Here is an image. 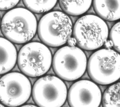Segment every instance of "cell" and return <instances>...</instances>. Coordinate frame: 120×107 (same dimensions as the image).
Here are the masks:
<instances>
[{"label": "cell", "instance_id": "cell-19", "mask_svg": "<svg viewBox=\"0 0 120 107\" xmlns=\"http://www.w3.org/2000/svg\"><path fill=\"white\" fill-rule=\"evenodd\" d=\"M20 107H38L35 105H25L22 106Z\"/></svg>", "mask_w": 120, "mask_h": 107}, {"label": "cell", "instance_id": "cell-5", "mask_svg": "<svg viewBox=\"0 0 120 107\" xmlns=\"http://www.w3.org/2000/svg\"><path fill=\"white\" fill-rule=\"evenodd\" d=\"M52 61L51 52L44 44L31 42L24 45L17 57L18 66L25 75L36 77L45 74L49 70Z\"/></svg>", "mask_w": 120, "mask_h": 107}, {"label": "cell", "instance_id": "cell-4", "mask_svg": "<svg viewBox=\"0 0 120 107\" xmlns=\"http://www.w3.org/2000/svg\"><path fill=\"white\" fill-rule=\"evenodd\" d=\"M88 73L95 82L108 85L120 77V55L112 49H101L94 52L87 65Z\"/></svg>", "mask_w": 120, "mask_h": 107}, {"label": "cell", "instance_id": "cell-17", "mask_svg": "<svg viewBox=\"0 0 120 107\" xmlns=\"http://www.w3.org/2000/svg\"><path fill=\"white\" fill-rule=\"evenodd\" d=\"M67 43L68 44V46H70V47L75 46V45L76 44V41H75V39L73 37H71L70 38H69L68 39V40L67 41Z\"/></svg>", "mask_w": 120, "mask_h": 107}, {"label": "cell", "instance_id": "cell-11", "mask_svg": "<svg viewBox=\"0 0 120 107\" xmlns=\"http://www.w3.org/2000/svg\"><path fill=\"white\" fill-rule=\"evenodd\" d=\"M98 16L109 21H114L120 18V0H94L92 2Z\"/></svg>", "mask_w": 120, "mask_h": 107}, {"label": "cell", "instance_id": "cell-7", "mask_svg": "<svg viewBox=\"0 0 120 107\" xmlns=\"http://www.w3.org/2000/svg\"><path fill=\"white\" fill-rule=\"evenodd\" d=\"M35 103L39 107H61L67 97V89L64 82L53 75L39 78L32 89Z\"/></svg>", "mask_w": 120, "mask_h": 107}, {"label": "cell", "instance_id": "cell-3", "mask_svg": "<svg viewBox=\"0 0 120 107\" xmlns=\"http://www.w3.org/2000/svg\"><path fill=\"white\" fill-rule=\"evenodd\" d=\"M73 25L65 13L53 11L46 13L40 19L38 27L41 41L50 47H58L65 44L71 37Z\"/></svg>", "mask_w": 120, "mask_h": 107}, {"label": "cell", "instance_id": "cell-14", "mask_svg": "<svg viewBox=\"0 0 120 107\" xmlns=\"http://www.w3.org/2000/svg\"><path fill=\"white\" fill-rule=\"evenodd\" d=\"M57 0H23L25 6L30 12L44 13L52 9L57 3Z\"/></svg>", "mask_w": 120, "mask_h": 107}, {"label": "cell", "instance_id": "cell-21", "mask_svg": "<svg viewBox=\"0 0 120 107\" xmlns=\"http://www.w3.org/2000/svg\"></svg>", "mask_w": 120, "mask_h": 107}, {"label": "cell", "instance_id": "cell-13", "mask_svg": "<svg viewBox=\"0 0 120 107\" xmlns=\"http://www.w3.org/2000/svg\"><path fill=\"white\" fill-rule=\"evenodd\" d=\"M103 107H120V82L108 87L102 97Z\"/></svg>", "mask_w": 120, "mask_h": 107}, {"label": "cell", "instance_id": "cell-8", "mask_svg": "<svg viewBox=\"0 0 120 107\" xmlns=\"http://www.w3.org/2000/svg\"><path fill=\"white\" fill-rule=\"evenodd\" d=\"M31 85L23 74L11 72L0 78V101L9 107H16L25 103L31 93Z\"/></svg>", "mask_w": 120, "mask_h": 107}, {"label": "cell", "instance_id": "cell-20", "mask_svg": "<svg viewBox=\"0 0 120 107\" xmlns=\"http://www.w3.org/2000/svg\"><path fill=\"white\" fill-rule=\"evenodd\" d=\"M0 107H5L4 106H3L2 104L0 103Z\"/></svg>", "mask_w": 120, "mask_h": 107}, {"label": "cell", "instance_id": "cell-10", "mask_svg": "<svg viewBox=\"0 0 120 107\" xmlns=\"http://www.w3.org/2000/svg\"><path fill=\"white\" fill-rule=\"evenodd\" d=\"M17 60V51L8 40L0 37V74L10 71Z\"/></svg>", "mask_w": 120, "mask_h": 107}, {"label": "cell", "instance_id": "cell-16", "mask_svg": "<svg viewBox=\"0 0 120 107\" xmlns=\"http://www.w3.org/2000/svg\"><path fill=\"white\" fill-rule=\"evenodd\" d=\"M19 0H0V10L11 9L16 6Z\"/></svg>", "mask_w": 120, "mask_h": 107}, {"label": "cell", "instance_id": "cell-6", "mask_svg": "<svg viewBox=\"0 0 120 107\" xmlns=\"http://www.w3.org/2000/svg\"><path fill=\"white\" fill-rule=\"evenodd\" d=\"M87 59L80 48L65 46L59 49L52 59L54 72L60 78L72 81L80 78L85 73Z\"/></svg>", "mask_w": 120, "mask_h": 107}, {"label": "cell", "instance_id": "cell-9", "mask_svg": "<svg viewBox=\"0 0 120 107\" xmlns=\"http://www.w3.org/2000/svg\"><path fill=\"white\" fill-rule=\"evenodd\" d=\"M102 99L99 87L87 80L78 81L68 91V100L71 107H98Z\"/></svg>", "mask_w": 120, "mask_h": 107}, {"label": "cell", "instance_id": "cell-15", "mask_svg": "<svg viewBox=\"0 0 120 107\" xmlns=\"http://www.w3.org/2000/svg\"><path fill=\"white\" fill-rule=\"evenodd\" d=\"M120 23L117 22L112 27L109 34L110 41L112 43V47L117 52H120Z\"/></svg>", "mask_w": 120, "mask_h": 107}, {"label": "cell", "instance_id": "cell-18", "mask_svg": "<svg viewBox=\"0 0 120 107\" xmlns=\"http://www.w3.org/2000/svg\"><path fill=\"white\" fill-rule=\"evenodd\" d=\"M105 49H111L112 47V43L110 40H107L104 43Z\"/></svg>", "mask_w": 120, "mask_h": 107}, {"label": "cell", "instance_id": "cell-2", "mask_svg": "<svg viewBox=\"0 0 120 107\" xmlns=\"http://www.w3.org/2000/svg\"><path fill=\"white\" fill-rule=\"evenodd\" d=\"M76 44L87 50L101 47L107 40L108 28L105 22L97 16L89 14L80 17L73 28Z\"/></svg>", "mask_w": 120, "mask_h": 107}, {"label": "cell", "instance_id": "cell-1", "mask_svg": "<svg viewBox=\"0 0 120 107\" xmlns=\"http://www.w3.org/2000/svg\"><path fill=\"white\" fill-rule=\"evenodd\" d=\"M1 29L3 34L11 42L23 44L30 41L37 29V21L33 13L22 8L7 12L2 18Z\"/></svg>", "mask_w": 120, "mask_h": 107}, {"label": "cell", "instance_id": "cell-12", "mask_svg": "<svg viewBox=\"0 0 120 107\" xmlns=\"http://www.w3.org/2000/svg\"><path fill=\"white\" fill-rule=\"evenodd\" d=\"M61 8L66 14L71 16H79L85 13L90 7L92 1L59 0Z\"/></svg>", "mask_w": 120, "mask_h": 107}]
</instances>
